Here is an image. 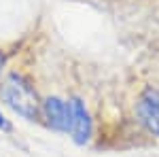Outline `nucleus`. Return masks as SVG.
Segmentation results:
<instances>
[{
    "mask_svg": "<svg viewBox=\"0 0 159 157\" xmlns=\"http://www.w3.org/2000/svg\"><path fill=\"white\" fill-rule=\"evenodd\" d=\"M136 113H138L142 125L147 127L148 132L159 136V110L155 106H151L147 100H140V104L136 106Z\"/></svg>",
    "mask_w": 159,
    "mask_h": 157,
    "instance_id": "4",
    "label": "nucleus"
},
{
    "mask_svg": "<svg viewBox=\"0 0 159 157\" xmlns=\"http://www.w3.org/2000/svg\"><path fill=\"white\" fill-rule=\"evenodd\" d=\"M0 96L2 100L11 106L17 115H21L24 119H30L34 121L38 117V98H36V91L32 89V85L25 81L21 74L17 72H11L4 83L0 87Z\"/></svg>",
    "mask_w": 159,
    "mask_h": 157,
    "instance_id": "1",
    "label": "nucleus"
},
{
    "mask_svg": "<svg viewBox=\"0 0 159 157\" xmlns=\"http://www.w3.org/2000/svg\"><path fill=\"white\" fill-rule=\"evenodd\" d=\"M142 100H147L151 106H155L159 110V89H153V87H148L147 91H144V98Z\"/></svg>",
    "mask_w": 159,
    "mask_h": 157,
    "instance_id": "5",
    "label": "nucleus"
},
{
    "mask_svg": "<svg viewBox=\"0 0 159 157\" xmlns=\"http://www.w3.org/2000/svg\"><path fill=\"white\" fill-rule=\"evenodd\" d=\"M0 130H4V132H9V130H11V123L4 119V115H2V113H0Z\"/></svg>",
    "mask_w": 159,
    "mask_h": 157,
    "instance_id": "6",
    "label": "nucleus"
},
{
    "mask_svg": "<svg viewBox=\"0 0 159 157\" xmlns=\"http://www.w3.org/2000/svg\"><path fill=\"white\" fill-rule=\"evenodd\" d=\"M2 64H4V58H2V53H0V70H2Z\"/></svg>",
    "mask_w": 159,
    "mask_h": 157,
    "instance_id": "7",
    "label": "nucleus"
},
{
    "mask_svg": "<svg viewBox=\"0 0 159 157\" xmlns=\"http://www.w3.org/2000/svg\"><path fill=\"white\" fill-rule=\"evenodd\" d=\"M70 109H72V138L76 145H85L91 138V119H89V113H87L85 104L81 100L74 98L70 102Z\"/></svg>",
    "mask_w": 159,
    "mask_h": 157,
    "instance_id": "3",
    "label": "nucleus"
},
{
    "mask_svg": "<svg viewBox=\"0 0 159 157\" xmlns=\"http://www.w3.org/2000/svg\"><path fill=\"white\" fill-rule=\"evenodd\" d=\"M45 117L53 130L57 132H70L72 130V109H70V102H64L60 98H47L45 104Z\"/></svg>",
    "mask_w": 159,
    "mask_h": 157,
    "instance_id": "2",
    "label": "nucleus"
}]
</instances>
